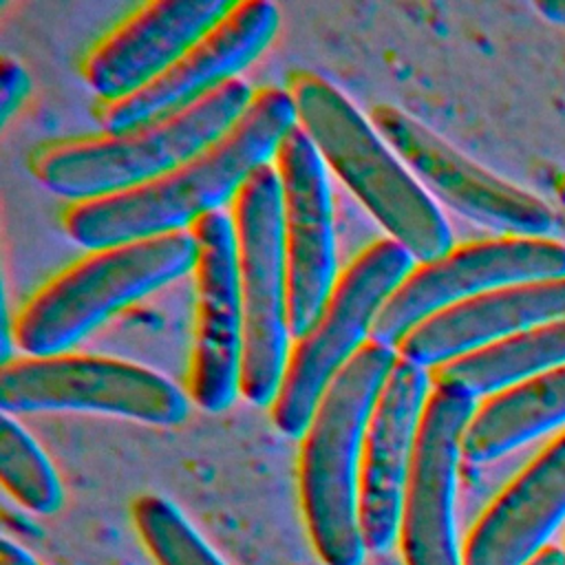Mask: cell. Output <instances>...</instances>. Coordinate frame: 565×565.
I'll list each match as a JSON object with an SVG mask.
<instances>
[{
    "label": "cell",
    "mask_w": 565,
    "mask_h": 565,
    "mask_svg": "<svg viewBox=\"0 0 565 565\" xmlns=\"http://www.w3.org/2000/svg\"><path fill=\"white\" fill-rule=\"evenodd\" d=\"M232 7L230 0H152L90 49L82 75L106 104L126 99L163 75Z\"/></svg>",
    "instance_id": "cell-16"
},
{
    "label": "cell",
    "mask_w": 565,
    "mask_h": 565,
    "mask_svg": "<svg viewBox=\"0 0 565 565\" xmlns=\"http://www.w3.org/2000/svg\"><path fill=\"white\" fill-rule=\"evenodd\" d=\"M278 24L280 13L274 2H236L212 31L152 84L126 99L106 104L102 110L104 132H126L157 121L236 79L269 46Z\"/></svg>",
    "instance_id": "cell-14"
},
{
    "label": "cell",
    "mask_w": 565,
    "mask_h": 565,
    "mask_svg": "<svg viewBox=\"0 0 565 565\" xmlns=\"http://www.w3.org/2000/svg\"><path fill=\"white\" fill-rule=\"evenodd\" d=\"M561 424H565V366L488 395L468 422L461 455L470 463H486Z\"/></svg>",
    "instance_id": "cell-19"
},
{
    "label": "cell",
    "mask_w": 565,
    "mask_h": 565,
    "mask_svg": "<svg viewBox=\"0 0 565 565\" xmlns=\"http://www.w3.org/2000/svg\"><path fill=\"white\" fill-rule=\"evenodd\" d=\"M428 386V369L397 355L369 415L358 470V523L371 552L388 550L399 534L402 497Z\"/></svg>",
    "instance_id": "cell-15"
},
{
    "label": "cell",
    "mask_w": 565,
    "mask_h": 565,
    "mask_svg": "<svg viewBox=\"0 0 565 565\" xmlns=\"http://www.w3.org/2000/svg\"><path fill=\"white\" fill-rule=\"evenodd\" d=\"M194 265L190 230L93 249L31 296L13 322V342L26 355L66 353L113 313Z\"/></svg>",
    "instance_id": "cell-5"
},
{
    "label": "cell",
    "mask_w": 565,
    "mask_h": 565,
    "mask_svg": "<svg viewBox=\"0 0 565 565\" xmlns=\"http://www.w3.org/2000/svg\"><path fill=\"white\" fill-rule=\"evenodd\" d=\"M296 126L289 90L260 88L241 119L207 150L139 188L73 203L62 218L64 232L82 247L102 249L192 227L234 199Z\"/></svg>",
    "instance_id": "cell-1"
},
{
    "label": "cell",
    "mask_w": 565,
    "mask_h": 565,
    "mask_svg": "<svg viewBox=\"0 0 565 565\" xmlns=\"http://www.w3.org/2000/svg\"><path fill=\"white\" fill-rule=\"evenodd\" d=\"M280 181L289 333L300 338L320 316L335 280V234L327 166L296 126L274 154Z\"/></svg>",
    "instance_id": "cell-12"
},
{
    "label": "cell",
    "mask_w": 565,
    "mask_h": 565,
    "mask_svg": "<svg viewBox=\"0 0 565 565\" xmlns=\"http://www.w3.org/2000/svg\"><path fill=\"white\" fill-rule=\"evenodd\" d=\"M527 565H565V552L558 547H543Z\"/></svg>",
    "instance_id": "cell-26"
},
{
    "label": "cell",
    "mask_w": 565,
    "mask_h": 565,
    "mask_svg": "<svg viewBox=\"0 0 565 565\" xmlns=\"http://www.w3.org/2000/svg\"><path fill=\"white\" fill-rule=\"evenodd\" d=\"M371 121L424 190L457 214L503 236L547 238L554 230V214L541 199L477 166L408 113L377 104Z\"/></svg>",
    "instance_id": "cell-10"
},
{
    "label": "cell",
    "mask_w": 565,
    "mask_h": 565,
    "mask_svg": "<svg viewBox=\"0 0 565 565\" xmlns=\"http://www.w3.org/2000/svg\"><path fill=\"white\" fill-rule=\"evenodd\" d=\"M565 318V276L519 282L450 305L419 322L395 349L424 369Z\"/></svg>",
    "instance_id": "cell-17"
},
{
    "label": "cell",
    "mask_w": 565,
    "mask_h": 565,
    "mask_svg": "<svg viewBox=\"0 0 565 565\" xmlns=\"http://www.w3.org/2000/svg\"><path fill=\"white\" fill-rule=\"evenodd\" d=\"M565 519V430L486 508L470 530L463 565H527Z\"/></svg>",
    "instance_id": "cell-18"
},
{
    "label": "cell",
    "mask_w": 565,
    "mask_h": 565,
    "mask_svg": "<svg viewBox=\"0 0 565 565\" xmlns=\"http://www.w3.org/2000/svg\"><path fill=\"white\" fill-rule=\"evenodd\" d=\"M0 565H40L29 552L20 545L11 543L9 539L0 541Z\"/></svg>",
    "instance_id": "cell-24"
},
{
    "label": "cell",
    "mask_w": 565,
    "mask_h": 565,
    "mask_svg": "<svg viewBox=\"0 0 565 565\" xmlns=\"http://www.w3.org/2000/svg\"><path fill=\"white\" fill-rule=\"evenodd\" d=\"M536 11H541L550 22L565 26V0H539Z\"/></svg>",
    "instance_id": "cell-25"
},
{
    "label": "cell",
    "mask_w": 565,
    "mask_h": 565,
    "mask_svg": "<svg viewBox=\"0 0 565 565\" xmlns=\"http://www.w3.org/2000/svg\"><path fill=\"white\" fill-rule=\"evenodd\" d=\"M565 245L554 238L497 236L470 241L417 263L384 305L371 338L397 347L419 322L492 289L563 278Z\"/></svg>",
    "instance_id": "cell-9"
},
{
    "label": "cell",
    "mask_w": 565,
    "mask_h": 565,
    "mask_svg": "<svg viewBox=\"0 0 565 565\" xmlns=\"http://www.w3.org/2000/svg\"><path fill=\"white\" fill-rule=\"evenodd\" d=\"M556 366H565V318L450 360L437 366L430 380L457 384L479 397Z\"/></svg>",
    "instance_id": "cell-20"
},
{
    "label": "cell",
    "mask_w": 565,
    "mask_h": 565,
    "mask_svg": "<svg viewBox=\"0 0 565 565\" xmlns=\"http://www.w3.org/2000/svg\"><path fill=\"white\" fill-rule=\"evenodd\" d=\"M132 521L157 565H225L181 510L159 494L137 497Z\"/></svg>",
    "instance_id": "cell-22"
},
{
    "label": "cell",
    "mask_w": 565,
    "mask_h": 565,
    "mask_svg": "<svg viewBox=\"0 0 565 565\" xmlns=\"http://www.w3.org/2000/svg\"><path fill=\"white\" fill-rule=\"evenodd\" d=\"M0 117L7 121L13 110L20 108L22 99L29 93V77L26 71L11 57H2L0 66Z\"/></svg>",
    "instance_id": "cell-23"
},
{
    "label": "cell",
    "mask_w": 565,
    "mask_h": 565,
    "mask_svg": "<svg viewBox=\"0 0 565 565\" xmlns=\"http://www.w3.org/2000/svg\"><path fill=\"white\" fill-rule=\"evenodd\" d=\"M397 349L369 340L324 391L300 448V499L324 565H362L358 470L364 430Z\"/></svg>",
    "instance_id": "cell-3"
},
{
    "label": "cell",
    "mask_w": 565,
    "mask_h": 565,
    "mask_svg": "<svg viewBox=\"0 0 565 565\" xmlns=\"http://www.w3.org/2000/svg\"><path fill=\"white\" fill-rule=\"evenodd\" d=\"M0 479L26 510L53 514L60 510L64 490L42 448L7 413L0 419Z\"/></svg>",
    "instance_id": "cell-21"
},
{
    "label": "cell",
    "mask_w": 565,
    "mask_h": 565,
    "mask_svg": "<svg viewBox=\"0 0 565 565\" xmlns=\"http://www.w3.org/2000/svg\"><path fill=\"white\" fill-rule=\"evenodd\" d=\"M289 95L298 128L311 139L324 166L388 232V238L417 263L435 260L455 247L433 196L335 84L298 71Z\"/></svg>",
    "instance_id": "cell-2"
},
{
    "label": "cell",
    "mask_w": 565,
    "mask_h": 565,
    "mask_svg": "<svg viewBox=\"0 0 565 565\" xmlns=\"http://www.w3.org/2000/svg\"><path fill=\"white\" fill-rule=\"evenodd\" d=\"M477 397L450 382H435L426 399L399 512L406 565H463L455 536V490L463 433Z\"/></svg>",
    "instance_id": "cell-11"
},
{
    "label": "cell",
    "mask_w": 565,
    "mask_h": 565,
    "mask_svg": "<svg viewBox=\"0 0 565 565\" xmlns=\"http://www.w3.org/2000/svg\"><path fill=\"white\" fill-rule=\"evenodd\" d=\"M252 99L249 84L236 77L146 126L51 146L38 154L33 172L46 190L75 203L126 192L207 150L241 119Z\"/></svg>",
    "instance_id": "cell-4"
},
{
    "label": "cell",
    "mask_w": 565,
    "mask_h": 565,
    "mask_svg": "<svg viewBox=\"0 0 565 565\" xmlns=\"http://www.w3.org/2000/svg\"><path fill=\"white\" fill-rule=\"evenodd\" d=\"M2 413L93 411L172 426L188 417L190 399L163 375L113 358L57 353L2 364Z\"/></svg>",
    "instance_id": "cell-8"
},
{
    "label": "cell",
    "mask_w": 565,
    "mask_h": 565,
    "mask_svg": "<svg viewBox=\"0 0 565 565\" xmlns=\"http://www.w3.org/2000/svg\"><path fill=\"white\" fill-rule=\"evenodd\" d=\"M415 258L393 238L364 247L338 276L320 316L294 340L271 404L276 428L305 435L324 391L371 340L377 316L411 274Z\"/></svg>",
    "instance_id": "cell-6"
},
{
    "label": "cell",
    "mask_w": 565,
    "mask_h": 565,
    "mask_svg": "<svg viewBox=\"0 0 565 565\" xmlns=\"http://www.w3.org/2000/svg\"><path fill=\"white\" fill-rule=\"evenodd\" d=\"M190 234L196 241V331L188 393L199 408L221 413L241 393L243 302L236 234L223 210L201 216Z\"/></svg>",
    "instance_id": "cell-13"
},
{
    "label": "cell",
    "mask_w": 565,
    "mask_h": 565,
    "mask_svg": "<svg viewBox=\"0 0 565 565\" xmlns=\"http://www.w3.org/2000/svg\"><path fill=\"white\" fill-rule=\"evenodd\" d=\"M232 223L243 302L241 395L269 406L291 349L280 181L271 163L260 166L236 192Z\"/></svg>",
    "instance_id": "cell-7"
}]
</instances>
